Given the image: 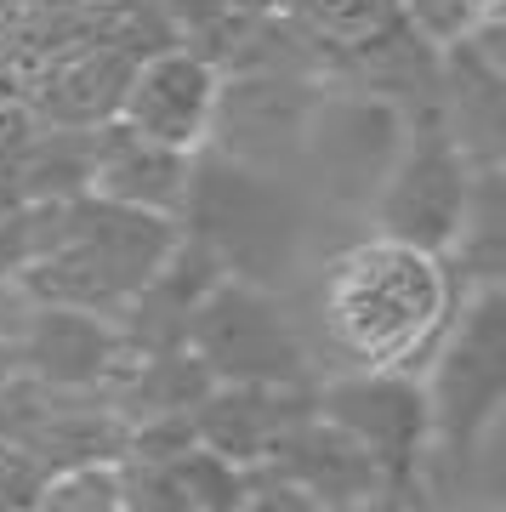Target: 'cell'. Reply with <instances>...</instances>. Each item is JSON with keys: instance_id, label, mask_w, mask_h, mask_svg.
I'll use <instances>...</instances> for the list:
<instances>
[{"instance_id": "2", "label": "cell", "mask_w": 506, "mask_h": 512, "mask_svg": "<svg viewBox=\"0 0 506 512\" xmlns=\"http://www.w3.org/2000/svg\"><path fill=\"white\" fill-rule=\"evenodd\" d=\"M12 234H18L12 279L29 302L120 319V308L171 256L182 228L154 211H131L97 194H69V200L18 205Z\"/></svg>"}, {"instance_id": "8", "label": "cell", "mask_w": 506, "mask_h": 512, "mask_svg": "<svg viewBox=\"0 0 506 512\" xmlns=\"http://www.w3.org/2000/svg\"><path fill=\"white\" fill-rule=\"evenodd\" d=\"M0 444H18L46 473L69 467H114L126 456V421L114 416L109 393L52 387L35 376H12L0 393Z\"/></svg>"}, {"instance_id": "26", "label": "cell", "mask_w": 506, "mask_h": 512, "mask_svg": "<svg viewBox=\"0 0 506 512\" xmlns=\"http://www.w3.org/2000/svg\"><path fill=\"white\" fill-rule=\"evenodd\" d=\"M12 376H18V353H12V342H0V393L12 387Z\"/></svg>"}, {"instance_id": "14", "label": "cell", "mask_w": 506, "mask_h": 512, "mask_svg": "<svg viewBox=\"0 0 506 512\" xmlns=\"http://www.w3.org/2000/svg\"><path fill=\"white\" fill-rule=\"evenodd\" d=\"M302 416H313V387H211L194 410V439L251 473Z\"/></svg>"}, {"instance_id": "19", "label": "cell", "mask_w": 506, "mask_h": 512, "mask_svg": "<svg viewBox=\"0 0 506 512\" xmlns=\"http://www.w3.org/2000/svg\"><path fill=\"white\" fill-rule=\"evenodd\" d=\"M279 6H285V23L325 63L353 52V46H364V40H376L381 29H393L404 18L398 0H279Z\"/></svg>"}, {"instance_id": "20", "label": "cell", "mask_w": 506, "mask_h": 512, "mask_svg": "<svg viewBox=\"0 0 506 512\" xmlns=\"http://www.w3.org/2000/svg\"><path fill=\"white\" fill-rule=\"evenodd\" d=\"M165 467H171L182 501H188L194 512H239L245 495H251V473L234 467L228 456H217V450H205L199 439L188 444V450H177Z\"/></svg>"}, {"instance_id": "5", "label": "cell", "mask_w": 506, "mask_h": 512, "mask_svg": "<svg viewBox=\"0 0 506 512\" xmlns=\"http://www.w3.org/2000/svg\"><path fill=\"white\" fill-rule=\"evenodd\" d=\"M404 126L410 120L393 103H381V97L319 92L290 183L302 188L325 217L359 222L370 211V200H376V188L387 177V165H393L398 143H404Z\"/></svg>"}, {"instance_id": "24", "label": "cell", "mask_w": 506, "mask_h": 512, "mask_svg": "<svg viewBox=\"0 0 506 512\" xmlns=\"http://www.w3.org/2000/svg\"><path fill=\"white\" fill-rule=\"evenodd\" d=\"M23 308H29V296L18 291V279L0 274V342H12V330H18Z\"/></svg>"}, {"instance_id": "21", "label": "cell", "mask_w": 506, "mask_h": 512, "mask_svg": "<svg viewBox=\"0 0 506 512\" xmlns=\"http://www.w3.org/2000/svg\"><path fill=\"white\" fill-rule=\"evenodd\" d=\"M29 512H126V507H120L114 467H69V473H52L40 484Z\"/></svg>"}, {"instance_id": "3", "label": "cell", "mask_w": 506, "mask_h": 512, "mask_svg": "<svg viewBox=\"0 0 506 512\" xmlns=\"http://www.w3.org/2000/svg\"><path fill=\"white\" fill-rule=\"evenodd\" d=\"M177 228L228 279H245L279 296L330 251V217L290 177L239 165L217 148H194Z\"/></svg>"}, {"instance_id": "15", "label": "cell", "mask_w": 506, "mask_h": 512, "mask_svg": "<svg viewBox=\"0 0 506 512\" xmlns=\"http://www.w3.org/2000/svg\"><path fill=\"white\" fill-rule=\"evenodd\" d=\"M217 279H222L217 262L199 251L188 234H177L171 256L154 268V279H148L143 291L120 308L114 325L126 330V342L131 348H143V353L182 348V342H188V319H194V308L205 302V291H211Z\"/></svg>"}, {"instance_id": "22", "label": "cell", "mask_w": 506, "mask_h": 512, "mask_svg": "<svg viewBox=\"0 0 506 512\" xmlns=\"http://www.w3.org/2000/svg\"><path fill=\"white\" fill-rule=\"evenodd\" d=\"M46 478L52 473L23 456L18 444H0V512H29V501L40 495Z\"/></svg>"}, {"instance_id": "7", "label": "cell", "mask_w": 506, "mask_h": 512, "mask_svg": "<svg viewBox=\"0 0 506 512\" xmlns=\"http://www.w3.org/2000/svg\"><path fill=\"white\" fill-rule=\"evenodd\" d=\"M313 410L342 427L353 444L370 450L381 467L387 495L410 507L416 473L427 456V399H421V376L404 370H330L313 382Z\"/></svg>"}, {"instance_id": "12", "label": "cell", "mask_w": 506, "mask_h": 512, "mask_svg": "<svg viewBox=\"0 0 506 512\" xmlns=\"http://www.w3.org/2000/svg\"><path fill=\"white\" fill-rule=\"evenodd\" d=\"M251 478L290 484V490L313 495L325 512H353L359 501H370V495H387L381 467L370 461V450L353 444L342 427H330L319 410L296 421L285 439H279L268 456L251 467Z\"/></svg>"}, {"instance_id": "17", "label": "cell", "mask_w": 506, "mask_h": 512, "mask_svg": "<svg viewBox=\"0 0 506 512\" xmlns=\"http://www.w3.org/2000/svg\"><path fill=\"white\" fill-rule=\"evenodd\" d=\"M444 262L461 279V291L467 285H501L506 274V171L501 165H472L461 228H455Z\"/></svg>"}, {"instance_id": "11", "label": "cell", "mask_w": 506, "mask_h": 512, "mask_svg": "<svg viewBox=\"0 0 506 512\" xmlns=\"http://www.w3.org/2000/svg\"><path fill=\"white\" fill-rule=\"evenodd\" d=\"M217 86L222 74L205 52H182V46H165L154 57H137L126 80V97H120V126L143 131L165 148H188L194 154L211 131V109H217Z\"/></svg>"}, {"instance_id": "1", "label": "cell", "mask_w": 506, "mask_h": 512, "mask_svg": "<svg viewBox=\"0 0 506 512\" xmlns=\"http://www.w3.org/2000/svg\"><path fill=\"white\" fill-rule=\"evenodd\" d=\"M461 279L444 256L410 251L398 239L353 234L330 245L285 291V308L308 342L319 376L330 370H404L416 376L444 336Z\"/></svg>"}, {"instance_id": "13", "label": "cell", "mask_w": 506, "mask_h": 512, "mask_svg": "<svg viewBox=\"0 0 506 512\" xmlns=\"http://www.w3.org/2000/svg\"><path fill=\"white\" fill-rule=\"evenodd\" d=\"M188 165H194L188 148H165L143 131L120 126V120H103V126H91L86 194L177 222L182 194H188Z\"/></svg>"}, {"instance_id": "25", "label": "cell", "mask_w": 506, "mask_h": 512, "mask_svg": "<svg viewBox=\"0 0 506 512\" xmlns=\"http://www.w3.org/2000/svg\"><path fill=\"white\" fill-rule=\"evenodd\" d=\"M353 512H410V507H404L398 495H370V501H359Z\"/></svg>"}, {"instance_id": "27", "label": "cell", "mask_w": 506, "mask_h": 512, "mask_svg": "<svg viewBox=\"0 0 506 512\" xmlns=\"http://www.w3.org/2000/svg\"><path fill=\"white\" fill-rule=\"evenodd\" d=\"M461 512H489V507H461Z\"/></svg>"}, {"instance_id": "16", "label": "cell", "mask_w": 506, "mask_h": 512, "mask_svg": "<svg viewBox=\"0 0 506 512\" xmlns=\"http://www.w3.org/2000/svg\"><path fill=\"white\" fill-rule=\"evenodd\" d=\"M211 370L199 365L188 348H165V353H131L126 370L109 382V404L114 416L131 427H143V421H177V416H194L199 399L211 393Z\"/></svg>"}, {"instance_id": "4", "label": "cell", "mask_w": 506, "mask_h": 512, "mask_svg": "<svg viewBox=\"0 0 506 512\" xmlns=\"http://www.w3.org/2000/svg\"><path fill=\"white\" fill-rule=\"evenodd\" d=\"M182 348L211 370L217 387H313L319 382V365H313L308 342H302V330L290 319L285 296L245 285V279H228V274L194 308Z\"/></svg>"}, {"instance_id": "6", "label": "cell", "mask_w": 506, "mask_h": 512, "mask_svg": "<svg viewBox=\"0 0 506 512\" xmlns=\"http://www.w3.org/2000/svg\"><path fill=\"white\" fill-rule=\"evenodd\" d=\"M467 183H472L467 154L455 148V137L444 131L438 114H421V120L404 126V143H398V154L387 165V177H381L364 222L381 239H398L410 251L444 256L455 228H461Z\"/></svg>"}, {"instance_id": "18", "label": "cell", "mask_w": 506, "mask_h": 512, "mask_svg": "<svg viewBox=\"0 0 506 512\" xmlns=\"http://www.w3.org/2000/svg\"><path fill=\"white\" fill-rule=\"evenodd\" d=\"M126 80H131V57L120 52H86L63 63V69L46 80V97L40 109L52 114V126H69V131H91L120 114V97H126Z\"/></svg>"}, {"instance_id": "10", "label": "cell", "mask_w": 506, "mask_h": 512, "mask_svg": "<svg viewBox=\"0 0 506 512\" xmlns=\"http://www.w3.org/2000/svg\"><path fill=\"white\" fill-rule=\"evenodd\" d=\"M12 353H18V370L35 376V382L109 393V382L126 370V359L137 348L126 342V330L114 319H103V313L29 302L18 330H12Z\"/></svg>"}, {"instance_id": "9", "label": "cell", "mask_w": 506, "mask_h": 512, "mask_svg": "<svg viewBox=\"0 0 506 512\" xmlns=\"http://www.w3.org/2000/svg\"><path fill=\"white\" fill-rule=\"evenodd\" d=\"M319 80L290 69H239L234 80L217 86V109H211V131L199 148H217L239 165L290 177L302 137H308L313 103H319Z\"/></svg>"}, {"instance_id": "23", "label": "cell", "mask_w": 506, "mask_h": 512, "mask_svg": "<svg viewBox=\"0 0 506 512\" xmlns=\"http://www.w3.org/2000/svg\"><path fill=\"white\" fill-rule=\"evenodd\" d=\"M239 512H325L313 495L290 490V484H273V478H251V495Z\"/></svg>"}]
</instances>
